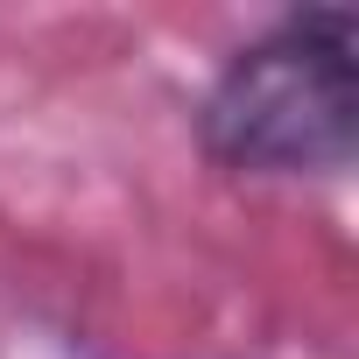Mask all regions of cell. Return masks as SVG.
Wrapping results in <instances>:
<instances>
[{
	"label": "cell",
	"instance_id": "6da1fadb",
	"mask_svg": "<svg viewBox=\"0 0 359 359\" xmlns=\"http://www.w3.org/2000/svg\"><path fill=\"white\" fill-rule=\"evenodd\" d=\"M359 141V57L352 15L310 8L275 36L247 43L212 99H205V148L233 176H338Z\"/></svg>",
	"mask_w": 359,
	"mask_h": 359
}]
</instances>
